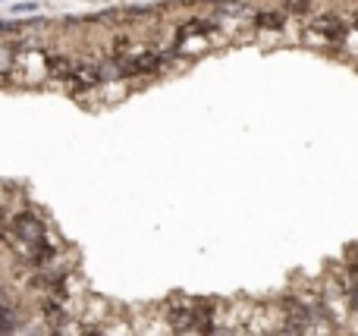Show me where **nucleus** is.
<instances>
[{
  "mask_svg": "<svg viewBox=\"0 0 358 336\" xmlns=\"http://www.w3.org/2000/svg\"><path fill=\"white\" fill-rule=\"evenodd\" d=\"M10 239H13L16 251L29 258L32 264H44V261H50V255H54V249H50V242H48V233H44V227H41V220L32 217V214L16 217L13 227H10Z\"/></svg>",
  "mask_w": 358,
  "mask_h": 336,
  "instance_id": "obj_1",
  "label": "nucleus"
},
{
  "mask_svg": "<svg viewBox=\"0 0 358 336\" xmlns=\"http://www.w3.org/2000/svg\"><path fill=\"white\" fill-rule=\"evenodd\" d=\"M160 63H164L160 54H148V50H145V54H136V57L123 60L120 72H123V76H148V72H154Z\"/></svg>",
  "mask_w": 358,
  "mask_h": 336,
  "instance_id": "obj_2",
  "label": "nucleus"
},
{
  "mask_svg": "<svg viewBox=\"0 0 358 336\" xmlns=\"http://www.w3.org/2000/svg\"><path fill=\"white\" fill-rule=\"evenodd\" d=\"M104 82V76H101L98 66H76V70L66 76V85L72 88V92H85V88H94Z\"/></svg>",
  "mask_w": 358,
  "mask_h": 336,
  "instance_id": "obj_3",
  "label": "nucleus"
},
{
  "mask_svg": "<svg viewBox=\"0 0 358 336\" xmlns=\"http://www.w3.org/2000/svg\"><path fill=\"white\" fill-rule=\"evenodd\" d=\"M44 66H48V72H50V76H57V79H66V76L76 70V63H72L70 57H60V54L44 57Z\"/></svg>",
  "mask_w": 358,
  "mask_h": 336,
  "instance_id": "obj_4",
  "label": "nucleus"
},
{
  "mask_svg": "<svg viewBox=\"0 0 358 336\" xmlns=\"http://www.w3.org/2000/svg\"><path fill=\"white\" fill-rule=\"evenodd\" d=\"M255 25H258V29H283V25H286V16L283 13H258V19H255Z\"/></svg>",
  "mask_w": 358,
  "mask_h": 336,
  "instance_id": "obj_5",
  "label": "nucleus"
},
{
  "mask_svg": "<svg viewBox=\"0 0 358 336\" xmlns=\"http://www.w3.org/2000/svg\"><path fill=\"white\" fill-rule=\"evenodd\" d=\"M286 7L293 10V13H305V10L311 7V0H286Z\"/></svg>",
  "mask_w": 358,
  "mask_h": 336,
  "instance_id": "obj_6",
  "label": "nucleus"
}]
</instances>
